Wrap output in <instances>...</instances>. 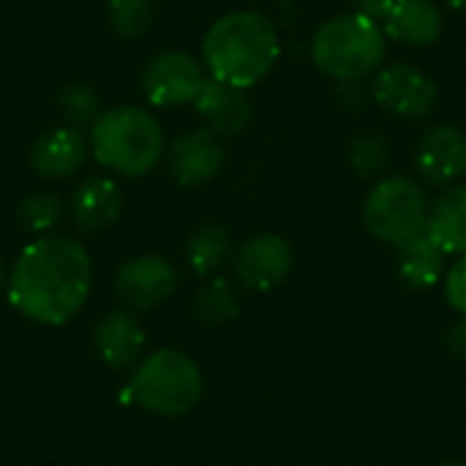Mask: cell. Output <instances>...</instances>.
Listing matches in <instances>:
<instances>
[{
  "label": "cell",
  "instance_id": "obj_21",
  "mask_svg": "<svg viewBox=\"0 0 466 466\" xmlns=\"http://www.w3.org/2000/svg\"><path fill=\"white\" fill-rule=\"evenodd\" d=\"M194 314L208 325L232 322L240 314V295L227 279H210L194 298Z\"/></svg>",
  "mask_w": 466,
  "mask_h": 466
},
{
  "label": "cell",
  "instance_id": "obj_2",
  "mask_svg": "<svg viewBox=\"0 0 466 466\" xmlns=\"http://www.w3.org/2000/svg\"><path fill=\"white\" fill-rule=\"evenodd\" d=\"M281 55V38L276 25L251 8L229 11L218 16L202 38V66L208 76L235 85L254 87L262 82Z\"/></svg>",
  "mask_w": 466,
  "mask_h": 466
},
{
  "label": "cell",
  "instance_id": "obj_11",
  "mask_svg": "<svg viewBox=\"0 0 466 466\" xmlns=\"http://www.w3.org/2000/svg\"><path fill=\"white\" fill-rule=\"evenodd\" d=\"M415 169L429 186H451L466 172V131L442 123L429 128L415 150Z\"/></svg>",
  "mask_w": 466,
  "mask_h": 466
},
{
  "label": "cell",
  "instance_id": "obj_9",
  "mask_svg": "<svg viewBox=\"0 0 466 466\" xmlns=\"http://www.w3.org/2000/svg\"><path fill=\"white\" fill-rule=\"evenodd\" d=\"M292 248L276 232H259L240 243L232 259L235 279L254 292H270L292 273Z\"/></svg>",
  "mask_w": 466,
  "mask_h": 466
},
{
  "label": "cell",
  "instance_id": "obj_31",
  "mask_svg": "<svg viewBox=\"0 0 466 466\" xmlns=\"http://www.w3.org/2000/svg\"><path fill=\"white\" fill-rule=\"evenodd\" d=\"M442 466H466V464H459V461H451V464H442Z\"/></svg>",
  "mask_w": 466,
  "mask_h": 466
},
{
  "label": "cell",
  "instance_id": "obj_29",
  "mask_svg": "<svg viewBox=\"0 0 466 466\" xmlns=\"http://www.w3.org/2000/svg\"><path fill=\"white\" fill-rule=\"evenodd\" d=\"M5 287H8V268H5L3 259H0V295L5 292Z\"/></svg>",
  "mask_w": 466,
  "mask_h": 466
},
{
  "label": "cell",
  "instance_id": "obj_12",
  "mask_svg": "<svg viewBox=\"0 0 466 466\" xmlns=\"http://www.w3.org/2000/svg\"><path fill=\"white\" fill-rule=\"evenodd\" d=\"M167 156H169V175L175 177V183L186 188L205 186L224 169V145L208 128L180 134L169 145Z\"/></svg>",
  "mask_w": 466,
  "mask_h": 466
},
{
  "label": "cell",
  "instance_id": "obj_20",
  "mask_svg": "<svg viewBox=\"0 0 466 466\" xmlns=\"http://www.w3.org/2000/svg\"><path fill=\"white\" fill-rule=\"evenodd\" d=\"M232 251V238L224 224H202L186 240V259L197 276L216 273Z\"/></svg>",
  "mask_w": 466,
  "mask_h": 466
},
{
  "label": "cell",
  "instance_id": "obj_16",
  "mask_svg": "<svg viewBox=\"0 0 466 466\" xmlns=\"http://www.w3.org/2000/svg\"><path fill=\"white\" fill-rule=\"evenodd\" d=\"M445 14L431 0H393L382 30L388 38L407 46H431L440 41Z\"/></svg>",
  "mask_w": 466,
  "mask_h": 466
},
{
  "label": "cell",
  "instance_id": "obj_3",
  "mask_svg": "<svg viewBox=\"0 0 466 466\" xmlns=\"http://www.w3.org/2000/svg\"><path fill=\"white\" fill-rule=\"evenodd\" d=\"M90 153L112 175L145 177L167 153L161 123L142 106L104 109L90 126Z\"/></svg>",
  "mask_w": 466,
  "mask_h": 466
},
{
  "label": "cell",
  "instance_id": "obj_7",
  "mask_svg": "<svg viewBox=\"0 0 466 466\" xmlns=\"http://www.w3.org/2000/svg\"><path fill=\"white\" fill-rule=\"evenodd\" d=\"M205 82H208V71L202 60L180 49H167L153 55L139 74V90L145 101L158 109L194 104Z\"/></svg>",
  "mask_w": 466,
  "mask_h": 466
},
{
  "label": "cell",
  "instance_id": "obj_5",
  "mask_svg": "<svg viewBox=\"0 0 466 466\" xmlns=\"http://www.w3.org/2000/svg\"><path fill=\"white\" fill-rule=\"evenodd\" d=\"M128 390L142 410L161 418H180L202 399V371L188 355L158 350L137 363Z\"/></svg>",
  "mask_w": 466,
  "mask_h": 466
},
{
  "label": "cell",
  "instance_id": "obj_6",
  "mask_svg": "<svg viewBox=\"0 0 466 466\" xmlns=\"http://www.w3.org/2000/svg\"><path fill=\"white\" fill-rule=\"evenodd\" d=\"M429 197L426 188L404 175L382 177L371 186L363 199V224L366 229L385 243H404L407 238L426 229Z\"/></svg>",
  "mask_w": 466,
  "mask_h": 466
},
{
  "label": "cell",
  "instance_id": "obj_18",
  "mask_svg": "<svg viewBox=\"0 0 466 466\" xmlns=\"http://www.w3.org/2000/svg\"><path fill=\"white\" fill-rule=\"evenodd\" d=\"M396 268H399V279L410 287V289H431L434 284L442 281L445 276V251L434 243V238L420 229L418 235L407 238L404 243L396 246Z\"/></svg>",
  "mask_w": 466,
  "mask_h": 466
},
{
  "label": "cell",
  "instance_id": "obj_10",
  "mask_svg": "<svg viewBox=\"0 0 466 466\" xmlns=\"http://www.w3.org/2000/svg\"><path fill=\"white\" fill-rule=\"evenodd\" d=\"M177 287V273L169 265V259L158 254H142L128 259L117 276H115V292L117 298L134 309V311H147L169 300Z\"/></svg>",
  "mask_w": 466,
  "mask_h": 466
},
{
  "label": "cell",
  "instance_id": "obj_1",
  "mask_svg": "<svg viewBox=\"0 0 466 466\" xmlns=\"http://www.w3.org/2000/svg\"><path fill=\"white\" fill-rule=\"evenodd\" d=\"M90 287L87 248L71 238L41 235L22 248L8 270L5 295L22 317L38 325H63L85 306Z\"/></svg>",
  "mask_w": 466,
  "mask_h": 466
},
{
  "label": "cell",
  "instance_id": "obj_23",
  "mask_svg": "<svg viewBox=\"0 0 466 466\" xmlns=\"http://www.w3.org/2000/svg\"><path fill=\"white\" fill-rule=\"evenodd\" d=\"M63 199L52 191H35L30 197L22 199L19 210H16V218H19V227L33 232V235H46L49 229H55L63 218Z\"/></svg>",
  "mask_w": 466,
  "mask_h": 466
},
{
  "label": "cell",
  "instance_id": "obj_17",
  "mask_svg": "<svg viewBox=\"0 0 466 466\" xmlns=\"http://www.w3.org/2000/svg\"><path fill=\"white\" fill-rule=\"evenodd\" d=\"M120 210H123V194L112 177L90 175L71 194L74 224L85 232H98L112 227Z\"/></svg>",
  "mask_w": 466,
  "mask_h": 466
},
{
  "label": "cell",
  "instance_id": "obj_14",
  "mask_svg": "<svg viewBox=\"0 0 466 466\" xmlns=\"http://www.w3.org/2000/svg\"><path fill=\"white\" fill-rule=\"evenodd\" d=\"M90 142L76 126H55L35 137L30 147V164L41 177L60 180L82 169Z\"/></svg>",
  "mask_w": 466,
  "mask_h": 466
},
{
  "label": "cell",
  "instance_id": "obj_30",
  "mask_svg": "<svg viewBox=\"0 0 466 466\" xmlns=\"http://www.w3.org/2000/svg\"><path fill=\"white\" fill-rule=\"evenodd\" d=\"M448 8H456V11H464L466 8V0H442Z\"/></svg>",
  "mask_w": 466,
  "mask_h": 466
},
{
  "label": "cell",
  "instance_id": "obj_22",
  "mask_svg": "<svg viewBox=\"0 0 466 466\" xmlns=\"http://www.w3.org/2000/svg\"><path fill=\"white\" fill-rule=\"evenodd\" d=\"M347 161H350L352 172L360 180H371V177H377V175H382L388 169V164H390V145L380 134H358L350 142Z\"/></svg>",
  "mask_w": 466,
  "mask_h": 466
},
{
  "label": "cell",
  "instance_id": "obj_26",
  "mask_svg": "<svg viewBox=\"0 0 466 466\" xmlns=\"http://www.w3.org/2000/svg\"><path fill=\"white\" fill-rule=\"evenodd\" d=\"M445 298L453 311L466 317V254L445 276Z\"/></svg>",
  "mask_w": 466,
  "mask_h": 466
},
{
  "label": "cell",
  "instance_id": "obj_24",
  "mask_svg": "<svg viewBox=\"0 0 466 466\" xmlns=\"http://www.w3.org/2000/svg\"><path fill=\"white\" fill-rule=\"evenodd\" d=\"M57 106L63 112V117L71 123V126H93L96 117L104 112L101 109V96L96 93L93 85L87 82H71L60 90L57 96Z\"/></svg>",
  "mask_w": 466,
  "mask_h": 466
},
{
  "label": "cell",
  "instance_id": "obj_15",
  "mask_svg": "<svg viewBox=\"0 0 466 466\" xmlns=\"http://www.w3.org/2000/svg\"><path fill=\"white\" fill-rule=\"evenodd\" d=\"M93 344L98 358L115 369V371H126L131 366H137L142 360L145 352V330L139 328V322L126 314V311H109L98 319L96 333H93Z\"/></svg>",
  "mask_w": 466,
  "mask_h": 466
},
{
  "label": "cell",
  "instance_id": "obj_19",
  "mask_svg": "<svg viewBox=\"0 0 466 466\" xmlns=\"http://www.w3.org/2000/svg\"><path fill=\"white\" fill-rule=\"evenodd\" d=\"M426 232L445 254H466V183L451 186L429 208Z\"/></svg>",
  "mask_w": 466,
  "mask_h": 466
},
{
  "label": "cell",
  "instance_id": "obj_28",
  "mask_svg": "<svg viewBox=\"0 0 466 466\" xmlns=\"http://www.w3.org/2000/svg\"><path fill=\"white\" fill-rule=\"evenodd\" d=\"M445 344H448V350H451V355H453V358L466 360V317L464 319H459V322L448 330Z\"/></svg>",
  "mask_w": 466,
  "mask_h": 466
},
{
  "label": "cell",
  "instance_id": "obj_25",
  "mask_svg": "<svg viewBox=\"0 0 466 466\" xmlns=\"http://www.w3.org/2000/svg\"><path fill=\"white\" fill-rule=\"evenodd\" d=\"M109 25L123 38H139L153 27V0H109Z\"/></svg>",
  "mask_w": 466,
  "mask_h": 466
},
{
  "label": "cell",
  "instance_id": "obj_27",
  "mask_svg": "<svg viewBox=\"0 0 466 466\" xmlns=\"http://www.w3.org/2000/svg\"><path fill=\"white\" fill-rule=\"evenodd\" d=\"M352 3H355V14H360V16H366V19H371L377 25L385 22L388 11L393 5V0H352Z\"/></svg>",
  "mask_w": 466,
  "mask_h": 466
},
{
  "label": "cell",
  "instance_id": "obj_13",
  "mask_svg": "<svg viewBox=\"0 0 466 466\" xmlns=\"http://www.w3.org/2000/svg\"><path fill=\"white\" fill-rule=\"evenodd\" d=\"M194 109L208 123V131H213L218 139L246 131L254 115L251 98L243 87L218 82L213 76H208L199 96L194 98Z\"/></svg>",
  "mask_w": 466,
  "mask_h": 466
},
{
  "label": "cell",
  "instance_id": "obj_8",
  "mask_svg": "<svg viewBox=\"0 0 466 466\" xmlns=\"http://www.w3.org/2000/svg\"><path fill=\"white\" fill-rule=\"evenodd\" d=\"M371 101L401 120H423L440 101V85L418 66L393 63L374 76Z\"/></svg>",
  "mask_w": 466,
  "mask_h": 466
},
{
  "label": "cell",
  "instance_id": "obj_4",
  "mask_svg": "<svg viewBox=\"0 0 466 466\" xmlns=\"http://www.w3.org/2000/svg\"><path fill=\"white\" fill-rule=\"evenodd\" d=\"M388 52L382 25L360 14H339L322 22L311 38V60L317 71L336 82H358L374 74Z\"/></svg>",
  "mask_w": 466,
  "mask_h": 466
}]
</instances>
